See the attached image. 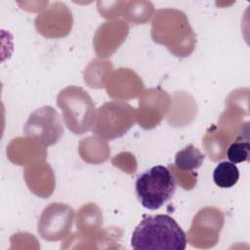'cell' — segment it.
Listing matches in <instances>:
<instances>
[{
    "instance_id": "6da1fadb",
    "label": "cell",
    "mask_w": 250,
    "mask_h": 250,
    "mask_svg": "<svg viewBox=\"0 0 250 250\" xmlns=\"http://www.w3.org/2000/svg\"><path fill=\"white\" fill-rule=\"evenodd\" d=\"M187 243V235L179 224L164 214L144 217L131 237V246L136 250H185Z\"/></svg>"
},
{
    "instance_id": "7a4b0ae2",
    "label": "cell",
    "mask_w": 250,
    "mask_h": 250,
    "mask_svg": "<svg viewBox=\"0 0 250 250\" xmlns=\"http://www.w3.org/2000/svg\"><path fill=\"white\" fill-rule=\"evenodd\" d=\"M57 104L62 109L66 127L72 133L81 135L92 130L97 109L84 89L77 86L66 87L60 92Z\"/></svg>"
},
{
    "instance_id": "3957f363",
    "label": "cell",
    "mask_w": 250,
    "mask_h": 250,
    "mask_svg": "<svg viewBox=\"0 0 250 250\" xmlns=\"http://www.w3.org/2000/svg\"><path fill=\"white\" fill-rule=\"evenodd\" d=\"M135 188L143 207L148 210H157L174 195L176 178L169 168L156 165L137 178Z\"/></svg>"
},
{
    "instance_id": "277c9868",
    "label": "cell",
    "mask_w": 250,
    "mask_h": 250,
    "mask_svg": "<svg viewBox=\"0 0 250 250\" xmlns=\"http://www.w3.org/2000/svg\"><path fill=\"white\" fill-rule=\"evenodd\" d=\"M137 119V111L129 104L106 102L96 110L92 131L105 140H113L126 134Z\"/></svg>"
},
{
    "instance_id": "5b68a950",
    "label": "cell",
    "mask_w": 250,
    "mask_h": 250,
    "mask_svg": "<svg viewBox=\"0 0 250 250\" xmlns=\"http://www.w3.org/2000/svg\"><path fill=\"white\" fill-rule=\"evenodd\" d=\"M23 132L43 146H50L60 141L63 127L58 111L50 105H44L30 113Z\"/></svg>"
},
{
    "instance_id": "8992f818",
    "label": "cell",
    "mask_w": 250,
    "mask_h": 250,
    "mask_svg": "<svg viewBox=\"0 0 250 250\" xmlns=\"http://www.w3.org/2000/svg\"><path fill=\"white\" fill-rule=\"evenodd\" d=\"M74 210L63 203H51L42 212L38 221V233L48 241L64 238L72 228Z\"/></svg>"
},
{
    "instance_id": "52a82bcc",
    "label": "cell",
    "mask_w": 250,
    "mask_h": 250,
    "mask_svg": "<svg viewBox=\"0 0 250 250\" xmlns=\"http://www.w3.org/2000/svg\"><path fill=\"white\" fill-rule=\"evenodd\" d=\"M204 158L205 155L192 144H189L176 153L173 167L177 170L190 173L202 165Z\"/></svg>"
},
{
    "instance_id": "ba28073f",
    "label": "cell",
    "mask_w": 250,
    "mask_h": 250,
    "mask_svg": "<svg viewBox=\"0 0 250 250\" xmlns=\"http://www.w3.org/2000/svg\"><path fill=\"white\" fill-rule=\"evenodd\" d=\"M239 179V171L236 165L230 161L220 162L213 172V180L216 186L222 188L233 187Z\"/></svg>"
},
{
    "instance_id": "9c48e42d",
    "label": "cell",
    "mask_w": 250,
    "mask_h": 250,
    "mask_svg": "<svg viewBox=\"0 0 250 250\" xmlns=\"http://www.w3.org/2000/svg\"><path fill=\"white\" fill-rule=\"evenodd\" d=\"M250 144L248 141L237 140L232 142L227 149V157L232 163H240L249 159Z\"/></svg>"
}]
</instances>
